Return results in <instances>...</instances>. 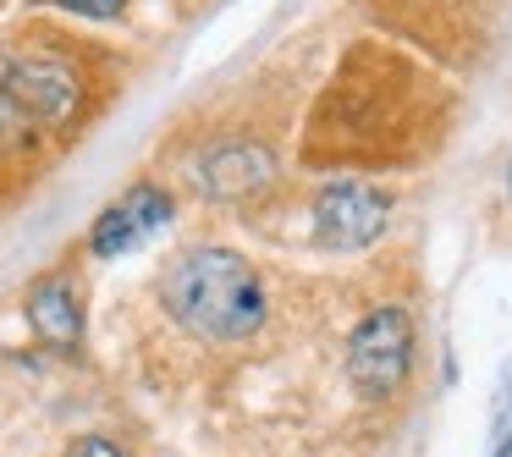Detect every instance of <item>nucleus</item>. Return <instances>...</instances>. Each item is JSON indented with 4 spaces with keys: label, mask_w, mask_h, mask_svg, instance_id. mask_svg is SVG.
Segmentation results:
<instances>
[{
    "label": "nucleus",
    "mask_w": 512,
    "mask_h": 457,
    "mask_svg": "<svg viewBox=\"0 0 512 457\" xmlns=\"http://www.w3.org/2000/svg\"><path fill=\"white\" fill-rule=\"evenodd\" d=\"M160 303L171 309V320L182 331L210 336V342H237V336H254L265 325L259 276L232 248H188V254H177L171 270L160 276Z\"/></svg>",
    "instance_id": "1"
},
{
    "label": "nucleus",
    "mask_w": 512,
    "mask_h": 457,
    "mask_svg": "<svg viewBox=\"0 0 512 457\" xmlns=\"http://www.w3.org/2000/svg\"><path fill=\"white\" fill-rule=\"evenodd\" d=\"M78 111V78L61 61H12L0 72V138L61 127Z\"/></svg>",
    "instance_id": "2"
},
{
    "label": "nucleus",
    "mask_w": 512,
    "mask_h": 457,
    "mask_svg": "<svg viewBox=\"0 0 512 457\" xmlns=\"http://www.w3.org/2000/svg\"><path fill=\"white\" fill-rule=\"evenodd\" d=\"M413 358V320L402 309H375L358 320L353 342H347V375L364 397H391L408 380Z\"/></svg>",
    "instance_id": "3"
},
{
    "label": "nucleus",
    "mask_w": 512,
    "mask_h": 457,
    "mask_svg": "<svg viewBox=\"0 0 512 457\" xmlns=\"http://www.w3.org/2000/svg\"><path fill=\"white\" fill-rule=\"evenodd\" d=\"M386 232V193L364 182H336L314 199V237L336 254H358Z\"/></svg>",
    "instance_id": "4"
},
{
    "label": "nucleus",
    "mask_w": 512,
    "mask_h": 457,
    "mask_svg": "<svg viewBox=\"0 0 512 457\" xmlns=\"http://www.w3.org/2000/svg\"><path fill=\"white\" fill-rule=\"evenodd\" d=\"M166 221H171V199H166V193H160V188H133V193H122L100 221H94L89 243H94V254H100V259H116V254L144 248Z\"/></svg>",
    "instance_id": "5"
},
{
    "label": "nucleus",
    "mask_w": 512,
    "mask_h": 457,
    "mask_svg": "<svg viewBox=\"0 0 512 457\" xmlns=\"http://www.w3.org/2000/svg\"><path fill=\"white\" fill-rule=\"evenodd\" d=\"M199 182L215 193V199H243V193H254V188L270 182V155L254 149V144L215 149V155L199 166Z\"/></svg>",
    "instance_id": "6"
},
{
    "label": "nucleus",
    "mask_w": 512,
    "mask_h": 457,
    "mask_svg": "<svg viewBox=\"0 0 512 457\" xmlns=\"http://www.w3.org/2000/svg\"><path fill=\"white\" fill-rule=\"evenodd\" d=\"M28 325H34L50 347L78 342L83 336V309H78V298H72L67 281H39V287L28 292Z\"/></svg>",
    "instance_id": "7"
},
{
    "label": "nucleus",
    "mask_w": 512,
    "mask_h": 457,
    "mask_svg": "<svg viewBox=\"0 0 512 457\" xmlns=\"http://www.w3.org/2000/svg\"><path fill=\"white\" fill-rule=\"evenodd\" d=\"M490 457H512V364L496 386V402H490Z\"/></svg>",
    "instance_id": "8"
},
{
    "label": "nucleus",
    "mask_w": 512,
    "mask_h": 457,
    "mask_svg": "<svg viewBox=\"0 0 512 457\" xmlns=\"http://www.w3.org/2000/svg\"><path fill=\"white\" fill-rule=\"evenodd\" d=\"M67 12H83V17H116L122 12V0H61Z\"/></svg>",
    "instance_id": "9"
},
{
    "label": "nucleus",
    "mask_w": 512,
    "mask_h": 457,
    "mask_svg": "<svg viewBox=\"0 0 512 457\" xmlns=\"http://www.w3.org/2000/svg\"><path fill=\"white\" fill-rule=\"evenodd\" d=\"M67 457H122V452H116L111 441H100V435H89V441H78Z\"/></svg>",
    "instance_id": "10"
},
{
    "label": "nucleus",
    "mask_w": 512,
    "mask_h": 457,
    "mask_svg": "<svg viewBox=\"0 0 512 457\" xmlns=\"http://www.w3.org/2000/svg\"><path fill=\"white\" fill-rule=\"evenodd\" d=\"M507 182H512V166H507Z\"/></svg>",
    "instance_id": "11"
}]
</instances>
